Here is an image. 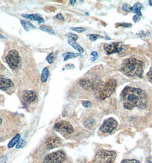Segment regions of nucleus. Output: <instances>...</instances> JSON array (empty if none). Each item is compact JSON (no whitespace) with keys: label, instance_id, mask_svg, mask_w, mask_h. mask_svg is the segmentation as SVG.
<instances>
[{"label":"nucleus","instance_id":"1","mask_svg":"<svg viewBox=\"0 0 152 163\" xmlns=\"http://www.w3.org/2000/svg\"><path fill=\"white\" fill-rule=\"evenodd\" d=\"M120 98L124 107L129 110L136 107H145L147 100V94L144 90L129 86H125L121 91Z\"/></svg>","mask_w":152,"mask_h":163},{"label":"nucleus","instance_id":"2","mask_svg":"<svg viewBox=\"0 0 152 163\" xmlns=\"http://www.w3.org/2000/svg\"><path fill=\"white\" fill-rule=\"evenodd\" d=\"M144 63L135 58L125 59L121 64V71L129 77L143 78Z\"/></svg>","mask_w":152,"mask_h":163},{"label":"nucleus","instance_id":"3","mask_svg":"<svg viewBox=\"0 0 152 163\" xmlns=\"http://www.w3.org/2000/svg\"><path fill=\"white\" fill-rule=\"evenodd\" d=\"M116 86L117 81L114 79H110L105 82L93 83V89L95 90V94L99 100H104L114 92Z\"/></svg>","mask_w":152,"mask_h":163},{"label":"nucleus","instance_id":"4","mask_svg":"<svg viewBox=\"0 0 152 163\" xmlns=\"http://www.w3.org/2000/svg\"><path fill=\"white\" fill-rule=\"evenodd\" d=\"M116 156V152L114 150L101 149L96 152L94 161L96 163H113Z\"/></svg>","mask_w":152,"mask_h":163},{"label":"nucleus","instance_id":"5","mask_svg":"<svg viewBox=\"0 0 152 163\" xmlns=\"http://www.w3.org/2000/svg\"><path fill=\"white\" fill-rule=\"evenodd\" d=\"M66 159V155L62 150L50 153L46 155L43 163H64Z\"/></svg>","mask_w":152,"mask_h":163},{"label":"nucleus","instance_id":"6","mask_svg":"<svg viewBox=\"0 0 152 163\" xmlns=\"http://www.w3.org/2000/svg\"><path fill=\"white\" fill-rule=\"evenodd\" d=\"M104 49L108 55L118 53L121 54L126 50V46L122 42H112L109 44H105Z\"/></svg>","mask_w":152,"mask_h":163},{"label":"nucleus","instance_id":"7","mask_svg":"<svg viewBox=\"0 0 152 163\" xmlns=\"http://www.w3.org/2000/svg\"><path fill=\"white\" fill-rule=\"evenodd\" d=\"M5 60L11 68L13 70L18 67L21 61L18 51L16 50H10L5 57Z\"/></svg>","mask_w":152,"mask_h":163},{"label":"nucleus","instance_id":"8","mask_svg":"<svg viewBox=\"0 0 152 163\" xmlns=\"http://www.w3.org/2000/svg\"><path fill=\"white\" fill-rule=\"evenodd\" d=\"M117 121L113 117H110L104 120L99 131L104 133H111L117 128Z\"/></svg>","mask_w":152,"mask_h":163},{"label":"nucleus","instance_id":"9","mask_svg":"<svg viewBox=\"0 0 152 163\" xmlns=\"http://www.w3.org/2000/svg\"><path fill=\"white\" fill-rule=\"evenodd\" d=\"M54 128L57 131L63 132L68 134H71L74 132L73 127L70 123L66 121H61L57 123L54 125Z\"/></svg>","mask_w":152,"mask_h":163},{"label":"nucleus","instance_id":"10","mask_svg":"<svg viewBox=\"0 0 152 163\" xmlns=\"http://www.w3.org/2000/svg\"><path fill=\"white\" fill-rule=\"evenodd\" d=\"M61 143L62 141L60 138L56 136H52L47 138L45 145L47 149H52L60 146Z\"/></svg>","mask_w":152,"mask_h":163},{"label":"nucleus","instance_id":"11","mask_svg":"<svg viewBox=\"0 0 152 163\" xmlns=\"http://www.w3.org/2000/svg\"><path fill=\"white\" fill-rule=\"evenodd\" d=\"M14 86V83L9 79L5 78L4 76H0V89L7 90Z\"/></svg>","mask_w":152,"mask_h":163},{"label":"nucleus","instance_id":"12","mask_svg":"<svg viewBox=\"0 0 152 163\" xmlns=\"http://www.w3.org/2000/svg\"><path fill=\"white\" fill-rule=\"evenodd\" d=\"M23 98L27 102H33L37 99V94L33 90H25L23 93Z\"/></svg>","mask_w":152,"mask_h":163},{"label":"nucleus","instance_id":"13","mask_svg":"<svg viewBox=\"0 0 152 163\" xmlns=\"http://www.w3.org/2000/svg\"><path fill=\"white\" fill-rule=\"evenodd\" d=\"M22 17L26 18L29 19L31 20H34L37 21L39 24L43 23L45 22V20L43 18L42 16L39 14H32V15H26V14H23L22 15Z\"/></svg>","mask_w":152,"mask_h":163},{"label":"nucleus","instance_id":"14","mask_svg":"<svg viewBox=\"0 0 152 163\" xmlns=\"http://www.w3.org/2000/svg\"><path fill=\"white\" fill-rule=\"evenodd\" d=\"M142 8V5L139 3H137L132 7L130 8V12L136 13L137 15H138L139 16H141L142 13L141 10Z\"/></svg>","mask_w":152,"mask_h":163},{"label":"nucleus","instance_id":"15","mask_svg":"<svg viewBox=\"0 0 152 163\" xmlns=\"http://www.w3.org/2000/svg\"><path fill=\"white\" fill-rule=\"evenodd\" d=\"M79 84L81 87L85 89H89L90 88H93V83L89 80L82 79L79 81Z\"/></svg>","mask_w":152,"mask_h":163},{"label":"nucleus","instance_id":"16","mask_svg":"<svg viewBox=\"0 0 152 163\" xmlns=\"http://www.w3.org/2000/svg\"><path fill=\"white\" fill-rule=\"evenodd\" d=\"M63 56L64 57V60L65 61L72 59H74L76 57H78L79 56H82L81 54L80 53H72V52H68L65 54H63Z\"/></svg>","mask_w":152,"mask_h":163},{"label":"nucleus","instance_id":"17","mask_svg":"<svg viewBox=\"0 0 152 163\" xmlns=\"http://www.w3.org/2000/svg\"><path fill=\"white\" fill-rule=\"evenodd\" d=\"M21 25H22L24 29L26 31H29L30 29H34L36 27L29 21H26L25 20H21L20 21Z\"/></svg>","mask_w":152,"mask_h":163},{"label":"nucleus","instance_id":"18","mask_svg":"<svg viewBox=\"0 0 152 163\" xmlns=\"http://www.w3.org/2000/svg\"><path fill=\"white\" fill-rule=\"evenodd\" d=\"M49 75V71L47 67H45L43 69L41 76V81L42 82H45L47 81Z\"/></svg>","mask_w":152,"mask_h":163},{"label":"nucleus","instance_id":"19","mask_svg":"<svg viewBox=\"0 0 152 163\" xmlns=\"http://www.w3.org/2000/svg\"><path fill=\"white\" fill-rule=\"evenodd\" d=\"M39 29L43 31V32H45L50 34L51 35H56L55 32L53 31V30L52 29V28L51 27H50L49 26L47 25H41L39 28Z\"/></svg>","mask_w":152,"mask_h":163},{"label":"nucleus","instance_id":"20","mask_svg":"<svg viewBox=\"0 0 152 163\" xmlns=\"http://www.w3.org/2000/svg\"><path fill=\"white\" fill-rule=\"evenodd\" d=\"M68 43L69 44V45H70L73 48H74L77 51H78L80 54L83 53L84 52V49L77 43H76V42L74 41H69Z\"/></svg>","mask_w":152,"mask_h":163},{"label":"nucleus","instance_id":"21","mask_svg":"<svg viewBox=\"0 0 152 163\" xmlns=\"http://www.w3.org/2000/svg\"><path fill=\"white\" fill-rule=\"evenodd\" d=\"M20 137H21V135L20 134L17 135L14 137H13L9 143L8 145V148H12L13 147H14V145L17 143H18V142L19 141Z\"/></svg>","mask_w":152,"mask_h":163},{"label":"nucleus","instance_id":"22","mask_svg":"<svg viewBox=\"0 0 152 163\" xmlns=\"http://www.w3.org/2000/svg\"><path fill=\"white\" fill-rule=\"evenodd\" d=\"M55 56L53 53H50L47 56L46 60L49 64H52L55 60Z\"/></svg>","mask_w":152,"mask_h":163},{"label":"nucleus","instance_id":"23","mask_svg":"<svg viewBox=\"0 0 152 163\" xmlns=\"http://www.w3.org/2000/svg\"><path fill=\"white\" fill-rule=\"evenodd\" d=\"M67 36L68 37V38L69 39V41H70L76 42L78 38V36L77 34H73V33H69L67 34Z\"/></svg>","mask_w":152,"mask_h":163},{"label":"nucleus","instance_id":"24","mask_svg":"<svg viewBox=\"0 0 152 163\" xmlns=\"http://www.w3.org/2000/svg\"><path fill=\"white\" fill-rule=\"evenodd\" d=\"M71 30L76 32L77 33H82V32H85L86 31V29L84 28H82V27H75V28H70Z\"/></svg>","mask_w":152,"mask_h":163},{"label":"nucleus","instance_id":"25","mask_svg":"<svg viewBox=\"0 0 152 163\" xmlns=\"http://www.w3.org/2000/svg\"><path fill=\"white\" fill-rule=\"evenodd\" d=\"M121 163H140V162L136 159H125Z\"/></svg>","mask_w":152,"mask_h":163},{"label":"nucleus","instance_id":"26","mask_svg":"<svg viewBox=\"0 0 152 163\" xmlns=\"http://www.w3.org/2000/svg\"><path fill=\"white\" fill-rule=\"evenodd\" d=\"M99 38H103V37H101L99 34H92L89 36V40L91 41H94Z\"/></svg>","mask_w":152,"mask_h":163},{"label":"nucleus","instance_id":"27","mask_svg":"<svg viewBox=\"0 0 152 163\" xmlns=\"http://www.w3.org/2000/svg\"><path fill=\"white\" fill-rule=\"evenodd\" d=\"M132 25V24L130 23H117L116 24V27H118V26H121V27H124V28H130L131 27Z\"/></svg>","mask_w":152,"mask_h":163},{"label":"nucleus","instance_id":"28","mask_svg":"<svg viewBox=\"0 0 152 163\" xmlns=\"http://www.w3.org/2000/svg\"><path fill=\"white\" fill-rule=\"evenodd\" d=\"M26 144V142L24 140H19V141L18 142V144L16 146V148L17 149H19V148H22V147H24Z\"/></svg>","mask_w":152,"mask_h":163},{"label":"nucleus","instance_id":"29","mask_svg":"<svg viewBox=\"0 0 152 163\" xmlns=\"http://www.w3.org/2000/svg\"><path fill=\"white\" fill-rule=\"evenodd\" d=\"M130 8L131 7L128 4H123L122 5V9L123 11L124 12H130Z\"/></svg>","mask_w":152,"mask_h":163},{"label":"nucleus","instance_id":"30","mask_svg":"<svg viewBox=\"0 0 152 163\" xmlns=\"http://www.w3.org/2000/svg\"><path fill=\"white\" fill-rule=\"evenodd\" d=\"M147 77L149 81L152 83V67L150 69L149 71L147 73Z\"/></svg>","mask_w":152,"mask_h":163},{"label":"nucleus","instance_id":"31","mask_svg":"<svg viewBox=\"0 0 152 163\" xmlns=\"http://www.w3.org/2000/svg\"><path fill=\"white\" fill-rule=\"evenodd\" d=\"M91 55L93 56V57L91 59V60L92 61H94L98 59V53H97V51H93V52H91Z\"/></svg>","mask_w":152,"mask_h":163},{"label":"nucleus","instance_id":"32","mask_svg":"<svg viewBox=\"0 0 152 163\" xmlns=\"http://www.w3.org/2000/svg\"><path fill=\"white\" fill-rule=\"evenodd\" d=\"M91 102L89 101H84L82 102V105L85 108H90V106H91Z\"/></svg>","mask_w":152,"mask_h":163},{"label":"nucleus","instance_id":"33","mask_svg":"<svg viewBox=\"0 0 152 163\" xmlns=\"http://www.w3.org/2000/svg\"><path fill=\"white\" fill-rule=\"evenodd\" d=\"M74 65L73 64H67L65 66V68L63 69V70H65V69H74Z\"/></svg>","mask_w":152,"mask_h":163},{"label":"nucleus","instance_id":"34","mask_svg":"<svg viewBox=\"0 0 152 163\" xmlns=\"http://www.w3.org/2000/svg\"><path fill=\"white\" fill-rule=\"evenodd\" d=\"M133 20L134 21L135 23L138 22L141 20V17L138 15H135L133 17Z\"/></svg>","mask_w":152,"mask_h":163},{"label":"nucleus","instance_id":"35","mask_svg":"<svg viewBox=\"0 0 152 163\" xmlns=\"http://www.w3.org/2000/svg\"><path fill=\"white\" fill-rule=\"evenodd\" d=\"M55 18H57V19H59L61 21H64V16H63L62 14L61 13H59V14H57L56 16H55Z\"/></svg>","mask_w":152,"mask_h":163},{"label":"nucleus","instance_id":"36","mask_svg":"<svg viewBox=\"0 0 152 163\" xmlns=\"http://www.w3.org/2000/svg\"><path fill=\"white\" fill-rule=\"evenodd\" d=\"M147 163H152V157H149L146 158Z\"/></svg>","mask_w":152,"mask_h":163},{"label":"nucleus","instance_id":"37","mask_svg":"<svg viewBox=\"0 0 152 163\" xmlns=\"http://www.w3.org/2000/svg\"><path fill=\"white\" fill-rule=\"evenodd\" d=\"M70 4L72 5H74L76 4V0H71V1H70Z\"/></svg>","mask_w":152,"mask_h":163},{"label":"nucleus","instance_id":"38","mask_svg":"<svg viewBox=\"0 0 152 163\" xmlns=\"http://www.w3.org/2000/svg\"><path fill=\"white\" fill-rule=\"evenodd\" d=\"M149 3V4L150 7H152V0H149V1H148Z\"/></svg>","mask_w":152,"mask_h":163},{"label":"nucleus","instance_id":"39","mask_svg":"<svg viewBox=\"0 0 152 163\" xmlns=\"http://www.w3.org/2000/svg\"><path fill=\"white\" fill-rule=\"evenodd\" d=\"M0 37L1 38H5V39H7V37H5V36H3L2 34H0Z\"/></svg>","mask_w":152,"mask_h":163},{"label":"nucleus","instance_id":"40","mask_svg":"<svg viewBox=\"0 0 152 163\" xmlns=\"http://www.w3.org/2000/svg\"><path fill=\"white\" fill-rule=\"evenodd\" d=\"M2 123H3V120L1 117H0V125H1Z\"/></svg>","mask_w":152,"mask_h":163},{"label":"nucleus","instance_id":"41","mask_svg":"<svg viewBox=\"0 0 152 163\" xmlns=\"http://www.w3.org/2000/svg\"><path fill=\"white\" fill-rule=\"evenodd\" d=\"M106 39H108V40H111V38H110L109 37H108V36H107V37H106Z\"/></svg>","mask_w":152,"mask_h":163}]
</instances>
